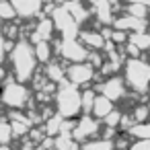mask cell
<instances>
[{"label": "cell", "mask_w": 150, "mask_h": 150, "mask_svg": "<svg viewBox=\"0 0 150 150\" xmlns=\"http://www.w3.org/2000/svg\"><path fill=\"white\" fill-rule=\"evenodd\" d=\"M11 66H13V76L21 82H29L35 76L37 70V54H35V45L29 39H21L15 43L11 56Z\"/></svg>", "instance_id": "6da1fadb"}, {"label": "cell", "mask_w": 150, "mask_h": 150, "mask_svg": "<svg viewBox=\"0 0 150 150\" xmlns=\"http://www.w3.org/2000/svg\"><path fill=\"white\" fill-rule=\"evenodd\" d=\"M123 78L132 93L146 95L150 91V60L148 58H127L123 64Z\"/></svg>", "instance_id": "7a4b0ae2"}, {"label": "cell", "mask_w": 150, "mask_h": 150, "mask_svg": "<svg viewBox=\"0 0 150 150\" xmlns=\"http://www.w3.org/2000/svg\"><path fill=\"white\" fill-rule=\"evenodd\" d=\"M56 109L64 117H78L82 111V93L68 78L62 80L56 91Z\"/></svg>", "instance_id": "3957f363"}, {"label": "cell", "mask_w": 150, "mask_h": 150, "mask_svg": "<svg viewBox=\"0 0 150 150\" xmlns=\"http://www.w3.org/2000/svg\"><path fill=\"white\" fill-rule=\"evenodd\" d=\"M27 82L13 78L4 80V91H2V103L8 109H23L29 103V88L25 86Z\"/></svg>", "instance_id": "277c9868"}, {"label": "cell", "mask_w": 150, "mask_h": 150, "mask_svg": "<svg viewBox=\"0 0 150 150\" xmlns=\"http://www.w3.org/2000/svg\"><path fill=\"white\" fill-rule=\"evenodd\" d=\"M56 52L68 62H84L91 56V47H86L78 37H62L56 45Z\"/></svg>", "instance_id": "5b68a950"}, {"label": "cell", "mask_w": 150, "mask_h": 150, "mask_svg": "<svg viewBox=\"0 0 150 150\" xmlns=\"http://www.w3.org/2000/svg\"><path fill=\"white\" fill-rule=\"evenodd\" d=\"M52 19L56 23V29L58 33H62V37H78L80 29H78V21L74 19V15L66 8V4L58 6L54 13H52Z\"/></svg>", "instance_id": "8992f818"}, {"label": "cell", "mask_w": 150, "mask_h": 150, "mask_svg": "<svg viewBox=\"0 0 150 150\" xmlns=\"http://www.w3.org/2000/svg\"><path fill=\"white\" fill-rule=\"evenodd\" d=\"M66 78L70 82H74L76 86H88V82H93L97 78L95 66L88 60H84V62H72V66L66 68Z\"/></svg>", "instance_id": "52a82bcc"}, {"label": "cell", "mask_w": 150, "mask_h": 150, "mask_svg": "<svg viewBox=\"0 0 150 150\" xmlns=\"http://www.w3.org/2000/svg\"><path fill=\"white\" fill-rule=\"evenodd\" d=\"M127 82H125V78H121V76H117V74H111L109 78H105L103 80V84H101V93L103 95H107L111 101H121V99H125L127 97Z\"/></svg>", "instance_id": "ba28073f"}, {"label": "cell", "mask_w": 150, "mask_h": 150, "mask_svg": "<svg viewBox=\"0 0 150 150\" xmlns=\"http://www.w3.org/2000/svg\"><path fill=\"white\" fill-rule=\"evenodd\" d=\"M72 136L82 144L86 138H93V136H99V117L95 115H88L84 113L78 121H76V127L72 132Z\"/></svg>", "instance_id": "9c48e42d"}, {"label": "cell", "mask_w": 150, "mask_h": 150, "mask_svg": "<svg viewBox=\"0 0 150 150\" xmlns=\"http://www.w3.org/2000/svg\"><path fill=\"white\" fill-rule=\"evenodd\" d=\"M91 11L95 13V17L99 19L101 25H113V4H111V0H86Z\"/></svg>", "instance_id": "30bf717a"}, {"label": "cell", "mask_w": 150, "mask_h": 150, "mask_svg": "<svg viewBox=\"0 0 150 150\" xmlns=\"http://www.w3.org/2000/svg\"><path fill=\"white\" fill-rule=\"evenodd\" d=\"M15 4L17 13L21 19H31V17H39L43 13V2L41 0H11Z\"/></svg>", "instance_id": "8fae6325"}, {"label": "cell", "mask_w": 150, "mask_h": 150, "mask_svg": "<svg viewBox=\"0 0 150 150\" xmlns=\"http://www.w3.org/2000/svg\"><path fill=\"white\" fill-rule=\"evenodd\" d=\"M148 19H138V17H134V15H121V17H117L115 21H113V27L115 29H123V31H127V33H132V31H146V27H148V23H146Z\"/></svg>", "instance_id": "7c38bea8"}, {"label": "cell", "mask_w": 150, "mask_h": 150, "mask_svg": "<svg viewBox=\"0 0 150 150\" xmlns=\"http://www.w3.org/2000/svg\"><path fill=\"white\" fill-rule=\"evenodd\" d=\"M78 39L91 50H103L107 45V37L101 31H93V29H82L78 33Z\"/></svg>", "instance_id": "4fadbf2b"}, {"label": "cell", "mask_w": 150, "mask_h": 150, "mask_svg": "<svg viewBox=\"0 0 150 150\" xmlns=\"http://www.w3.org/2000/svg\"><path fill=\"white\" fill-rule=\"evenodd\" d=\"M115 101H111L107 95H97V99H95V105H93V115L95 117H99V119H103V117H107L113 109H115V105H113Z\"/></svg>", "instance_id": "5bb4252c"}, {"label": "cell", "mask_w": 150, "mask_h": 150, "mask_svg": "<svg viewBox=\"0 0 150 150\" xmlns=\"http://www.w3.org/2000/svg\"><path fill=\"white\" fill-rule=\"evenodd\" d=\"M64 4H66V8L74 15V19H76L78 23H86V21L91 19V8L82 6L80 0H66Z\"/></svg>", "instance_id": "9a60e30c"}, {"label": "cell", "mask_w": 150, "mask_h": 150, "mask_svg": "<svg viewBox=\"0 0 150 150\" xmlns=\"http://www.w3.org/2000/svg\"><path fill=\"white\" fill-rule=\"evenodd\" d=\"M43 76L54 80V82H62V80H66V68H62L56 62H47L43 68Z\"/></svg>", "instance_id": "2e32d148"}, {"label": "cell", "mask_w": 150, "mask_h": 150, "mask_svg": "<svg viewBox=\"0 0 150 150\" xmlns=\"http://www.w3.org/2000/svg\"><path fill=\"white\" fill-rule=\"evenodd\" d=\"M35 31L41 35V39H52L54 31H58V29H56V23H54V19L41 17V19H39V23L35 25Z\"/></svg>", "instance_id": "e0dca14e"}, {"label": "cell", "mask_w": 150, "mask_h": 150, "mask_svg": "<svg viewBox=\"0 0 150 150\" xmlns=\"http://www.w3.org/2000/svg\"><path fill=\"white\" fill-rule=\"evenodd\" d=\"M15 138V132H13V123L8 117L2 119V123H0V144H2V150H8V144L11 140Z\"/></svg>", "instance_id": "ac0fdd59"}, {"label": "cell", "mask_w": 150, "mask_h": 150, "mask_svg": "<svg viewBox=\"0 0 150 150\" xmlns=\"http://www.w3.org/2000/svg\"><path fill=\"white\" fill-rule=\"evenodd\" d=\"M35 54H37V60L41 64H47L50 58H52V41L50 39H41L35 43Z\"/></svg>", "instance_id": "d6986e66"}, {"label": "cell", "mask_w": 150, "mask_h": 150, "mask_svg": "<svg viewBox=\"0 0 150 150\" xmlns=\"http://www.w3.org/2000/svg\"><path fill=\"white\" fill-rule=\"evenodd\" d=\"M62 121H64V115L62 113H56L52 117L45 119V134L47 136H58L62 132Z\"/></svg>", "instance_id": "ffe728a7"}, {"label": "cell", "mask_w": 150, "mask_h": 150, "mask_svg": "<svg viewBox=\"0 0 150 150\" xmlns=\"http://www.w3.org/2000/svg\"><path fill=\"white\" fill-rule=\"evenodd\" d=\"M125 13H129V15L138 17V19H148V15H150V6L144 4V2H127Z\"/></svg>", "instance_id": "44dd1931"}, {"label": "cell", "mask_w": 150, "mask_h": 150, "mask_svg": "<svg viewBox=\"0 0 150 150\" xmlns=\"http://www.w3.org/2000/svg\"><path fill=\"white\" fill-rule=\"evenodd\" d=\"M129 138H150V123L148 121H138L127 129Z\"/></svg>", "instance_id": "7402d4cb"}, {"label": "cell", "mask_w": 150, "mask_h": 150, "mask_svg": "<svg viewBox=\"0 0 150 150\" xmlns=\"http://www.w3.org/2000/svg\"><path fill=\"white\" fill-rule=\"evenodd\" d=\"M0 15H2V19L8 21V23L17 21V17H19V13H17V8H15V4L11 0H2V4H0Z\"/></svg>", "instance_id": "603a6c76"}, {"label": "cell", "mask_w": 150, "mask_h": 150, "mask_svg": "<svg viewBox=\"0 0 150 150\" xmlns=\"http://www.w3.org/2000/svg\"><path fill=\"white\" fill-rule=\"evenodd\" d=\"M95 99H97V91L95 88H84L82 91V113H93Z\"/></svg>", "instance_id": "cb8c5ba5"}, {"label": "cell", "mask_w": 150, "mask_h": 150, "mask_svg": "<svg viewBox=\"0 0 150 150\" xmlns=\"http://www.w3.org/2000/svg\"><path fill=\"white\" fill-rule=\"evenodd\" d=\"M148 117H150V107H148V103H140V105L134 107L132 119H134L136 123H138V121H148Z\"/></svg>", "instance_id": "d4e9b609"}, {"label": "cell", "mask_w": 150, "mask_h": 150, "mask_svg": "<svg viewBox=\"0 0 150 150\" xmlns=\"http://www.w3.org/2000/svg\"><path fill=\"white\" fill-rule=\"evenodd\" d=\"M129 41H134L142 50H148L150 47V35L146 31H134V33H129Z\"/></svg>", "instance_id": "484cf974"}, {"label": "cell", "mask_w": 150, "mask_h": 150, "mask_svg": "<svg viewBox=\"0 0 150 150\" xmlns=\"http://www.w3.org/2000/svg\"><path fill=\"white\" fill-rule=\"evenodd\" d=\"M121 119H123V113L117 111V109H113L107 117H103V123L109 125V127H119V125H121Z\"/></svg>", "instance_id": "4316f807"}, {"label": "cell", "mask_w": 150, "mask_h": 150, "mask_svg": "<svg viewBox=\"0 0 150 150\" xmlns=\"http://www.w3.org/2000/svg\"><path fill=\"white\" fill-rule=\"evenodd\" d=\"M142 52H144V50H142L140 45H136L134 41H127V43L123 45V56H125V58H140Z\"/></svg>", "instance_id": "83f0119b"}, {"label": "cell", "mask_w": 150, "mask_h": 150, "mask_svg": "<svg viewBox=\"0 0 150 150\" xmlns=\"http://www.w3.org/2000/svg\"><path fill=\"white\" fill-rule=\"evenodd\" d=\"M84 148H111L115 146V140L107 138V140H93V142H82Z\"/></svg>", "instance_id": "f1b7e54d"}, {"label": "cell", "mask_w": 150, "mask_h": 150, "mask_svg": "<svg viewBox=\"0 0 150 150\" xmlns=\"http://www.w3.org/2000/svg\"><path fill=\"white\" fill-rule=\"evenodd\" d=\"M88 62H91L95 68H101V66H103V58H101L97 52H91V56H88Z\"/></svg>", "instance_id": "f546056e"}, {"label": "cell", "mask_w": 150, "mask_h": 150, "mask_svg": "<svg viewBox=\"0 0 150 150\" xmlns=\"http://www.w3.org/2000/svg\"><path fill=\"white\" fill-rule=\"evenodd\" d=\"M132 148H150V138H138L132 142Z\"/></svg>", "instance_id": "4dcf8cb0"}, {"label": "cell", "mask_w": 150, "mask_h": 150, "mask_svg": "<svg viewBox=\"0 0 150 150\" xmlns=\"http://www.w3.org/2000/svg\"><path fill=\"white\" fill-rule=\"evenodd\" d=\"M148 107H150V101H148Z\"/></svg>", "instance_id": "1f68e13d"}, {"label": "cell", "mask_w": 150, "mask_h": 150, "mask_svg": "<svg viewBox=\"0 0 150 150\" xmlns=\"http://www.w3.org/2000/svg\"><path fill=\"white\" fill-rule=\"evenodd\" d=\"M64 2H66V0H64Z\"/></svg>", "instance_id": "d6a6232c"}]
</instances>
